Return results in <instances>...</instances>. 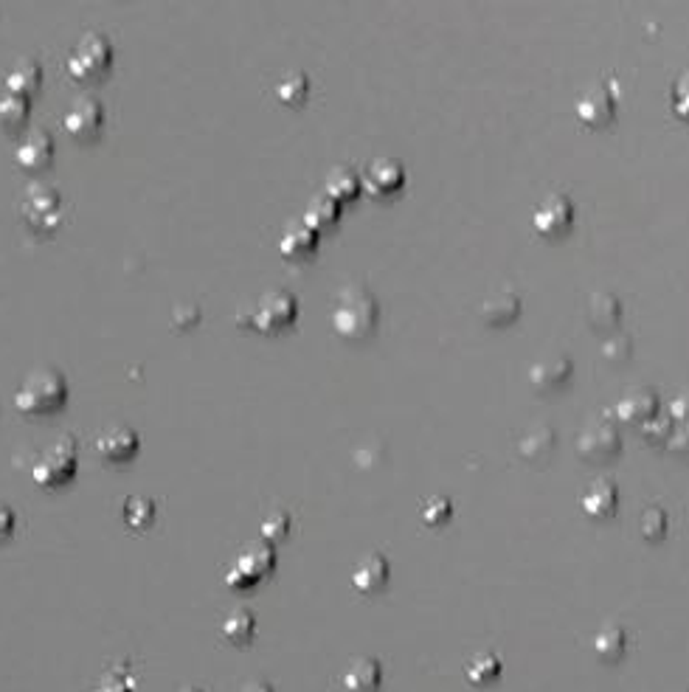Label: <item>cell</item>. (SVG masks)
Listing matches in <instances>:
<instances>
[{
  "mask_svg": "<svg viewBox=\"0 0 689 692\" xmlns=\"http://www.w3.org/2000/svg\"><path fill=\"white\" fill-rule=\"evenodd\" d=\"M332 330L338 332L344 341H369L380 324V304L375 293L363 282H349L338 290L335 304H332Z\"/></svg>",
  "mask_w": 689,
  "mask_h": 692,
  "instance_id": "cell-1",
  "label": "cell"
},
{
  "mask_svg": "<svg viewBox=\"0 0 689 692\" xmlns=\"http://www.w3.org/2000/svg\"><path fill=\"white\" fill-rule=\"evenodd\" d=\"M68 403V380L54 366L31 369L15 394V406L26 417H51Z\"/></svg>",
  "mask_w": 689,
  "mask_h": 692,
  "instance_id": "cell-2",
  "label": "cell"
},
{
  "mask_svg": "<svg viewBox=\"0 0 689 692\" xmlns=\"http://www.w3.org/2000/svg\"><path fill=\"white\" fill-rule=\"evenodd\" d=\"M20 220L26 223L29 231L40 234V237H51L65 220L62 211V195L54 186H43V183H31L23 192L20 200Z\"/></svg>",
  "mask_w": 689,
  "mask_h": 692,
  "instance_id": "cell-3",
  "label": "cell"
},
{
  "mask_svg": "<svg viewBox=\"0 0 689 692\" xmlns=\"http://www.w3.org/2000/svg\"><path fill=\"white\" fill-rule=\"evenodd\" d=\"M76 470H79L76 442L71 437H62L37 456V462L31 465V482L43 490H57L74 479Z\"/></svg>",
  "mask_w": 689,
  "mask_h": 692,
  "instance_id": "cell-4",
  "label": "cell"
},
{
  "mask_svg": "<svg viewBox=\"0 0 689 692\" xmlns=\"http://www.w3.org/2000/svg\"><path fill=\"white\" fill-rule=\"evenodd\" d=\"M110 65H113V43L105 34L90 31L76 43L65 68L74 82H96L110 71Z\"/></svg>",
  "mask_w": 689,
  "mask_h": 692,
  "instance_id": "cell-5",
  "label": "cell"
},
{
  "mask_svg": "<svg viewBox=\"0 0 689 692\" xmlns=\"http://www.w3.org/2000/svg\"><path fill=\"white\" fill-rule=\"evenodd\" d=\"M577 453L585 462H611L622 453V431L611 414H594L577 434Z\"/></svg>",
  "mask_w": 689,
  "mask_h": 692,
  "instance_id": "cell-6",
  "label": "cell"
},
{
  "mask_svg": "<svg viewBox=\"0 0 689 692\" xmlns=\"http://www.w3.org/2000/svg\"><path fill=\"white\" fill-rule=\"evenodd\" d=\"M296 316H299V301H296L293 293H287V290H268V293L259 296L254 310L248 313V318H245L248 324L245 327L262 332V335H273V332L293 327Z\"/></svg>",
  "mask_w": 689,
  "mask_h": 692,
  "instance_id": "cell-7",
  "label": "cell"
},
{
  "mask_svg": "<svg viewBox=\"0 0 689 692\" xmlns=\"http://www.w3.org/2000/svg\"><path fill=\"white\" fill-rule=\"evenodd\" d=\"M276 566V552L270 543H248L240 555L234 557L231 569L225 572V586L234 591H245V588L256 586L262 577H268Z\"/></svg>",
  "mask_w": 689,
  "mask_h": 692,
  "instance_id": "cell-8",
  "label": "cell"
},
{
  "mask_svg": "<svg viewBox=\"0 0 689 692\" xmlns=\"http://www.w3.org/2000/svg\"><path fill=\"white\" fill-rule=\"evenodd\" d=\"M574 217H577L574 200L566 192H552L532 211V228L543 240H563L574 226Z\"/></svg>",
  "mask_w": 689,
  "mask_h": 692,
  "instance_id": "cell-9",
  "label": "cell"
},
{
  "mask_svg": "<svg viewBox=\"0 0 689 692\" xmlns=\"http://www.w3.org/2000/svg\"><path fill=\"white\" fill-rule=\"evenodd\" d=\"M616 110H619V99H616L614 79H602L597 85H591L574 105L577 121L588 130L608 127L616 119Z\"/></svg>",
  "mask_w": 689,
  "mask_h": 692,
  "instance_id": "cell-10",
  "label": "cell"
},
{
  "mask_svg": "<svg viewBox=\"0 0 689 692\" xmlns=\"http://www.w3.org/2000/svg\"><path fill=\"white\" fill-rule=\"evenodd\" d=\"M405 186V166L397 158H377L363 169L360 175V189H366L377 200H389L400 195Z\"/></svg>",
  "mask_w": 689,
  "mask_h": 692,
  "instance_id": "cell-11",
  "label": "cell"
},
{
  "mask_svg": "<svg viewBox=\"0 0 689 692\" xmlns=\"http://www.w3.org/2000/svg\"><path fill=\"white\" fill-rule=\"evenodd\" d=\"M557 448V431L546 422H532L515 437V456L529 467H546Z\"/></svg>",
  "mask_w": 689,
  "mask_h": 692,
  "instance_id": "cell-12",
  "label": "cell"
},
{
  "mask_svg": "<svg viewBox=\"0 0 689 692\" xmlns=\"http://www.w3.org/2000/svg\"><path fill=\"white\" fill-rule=\"evenodd\" d=\"M102 127H105V107H102L99 99H93V96L76 99L74 105L68 107V113H65V133L74 138V141L88 144V141H93V138L102 133Z\"/></svg>",
  "mask_w": 689,
  "mask_h": 692,
  "instance_id": "cell-13",
  "label": "cell"
},
{
  "mask_svg": "<svg viewBox=\"0 0 689 692\" xmlns=\"http://www.w3.org/2000/svg\"><path fill=\"white\" fill-rule=\"evenodd\" d=\"M521 296L512 287H495L479 304V318L487 327H510L521 318Z\"/></svg>",
  "mask_w": 689,
  "mask_h": 692,
  "instance_id": "cell-14",
  "label": "cell"
},
{
  "mask_svg": "<svg viewBox=\"0 0 689 692\" xmlns=\"http://www.w3.org/2000/svg\"><path fill=\"white\" fill-rule=\"evenodd\" d=\"M571 375H574V363L566 355H546L529 366V383L532 389L540 394L560 392L563 386H569Z\"/></svg>",
  "mask_w": 689,
  "mask_h": 692,
  "instance_id": "cell-15",
  "label": "cell"
},
{
  "mask_svg": "<svg viewBox=\"0 0 689 692\" xmlns=\"http://www.w3.org/2000/svg\"><path fill=\"white\" fill-rule=\"evenodd\" d=\"M54 136L48 130H29L23 141L17 144L15 164L23 172H45L48 166L54 164Z\"/></svg>",
  "mask_w": 689,
  "mask_h": 692,
  "instance_id": "cell-16",
  "label": "cell"
},
{
  "mask_svg": "<svg viewBox=\"0 0 689 692\" xmlns=\"http://www.w3.org/2000/svg\"><path fill=\"white\" fill-rule=\"evenodd\" d=\"M141 448V437L138 431H133L130 425H113V428H105L99 439H96V453L110 462V465H121V462H130L135 459V453Z\"/></svg>",
  "mask_w": 689,
  "mask_h": 692,
  "instance_id": "cell-17",
  "label": "cell"
},
{
  "mask_svg": "<svg viewBox=\"0 0 689 692\" xmlns=\"http://www.w3.org/2000/svg\"><path fill=\"white\" fill-rule=\"evenodd\" d=\"M656 414H661V400L653 389H628L614 406L616 420L633 422V425H645Z\"/></svg>",
  "mask_w": 689,
  "mask_h": 692,
  "instance_id": "cell-18",
  "label": "cell"
},
{
  "mask_svg": "<svg viewBox=\"0 0 689 692\" xmlns=\"http://www.w3.org/2000/svg\"><path fill=\"white\" fill-rule=\"evenodd\" d=\"M585 324L594 332H611L622 324V301L608 290L591 293L585 301Z\"/></svg>",
  "mask_w": 689,
  "mask_h": 692,
  "instance_id": "cell-19",
  "label": "cell"
},
{
  "mask_svg": "<svg viewBox=\"0 0 689 692\" xmlns=\"http://www.w3.org/2000/svg\"><path fill=\"white\" fill-rule=\"evenodd\" d=\"M580 507L588 518H597V521L614 518L616 507H619V487H616L614 479H608V476L594 479L580 496Z\"/></svg>",
  "mask_w": 689,
  "mask_h": 692,
  "instance_id": "cell-20",
  "label": "cell"
},
{
  "mask_svg": "<svg viewBox=\"0 0 689 692\" xmlns=\"http://www.w3.org/2000/svg\"><path fill=\"white\" fill-rule=\"evenodd\" d=\"M389 577V560L380 555V552H372V555L360 557L358 566L352 569V586L358 588L360 594L369 597V594H377V591H383V588L389 586Z\"/></svg>",
  "mask_w": 689,
  "mask_h": 692,
  "instance_id": "cell-21",
  "label": "cell"
},
{
  "mask_svg": "<svg viewBox=\"0 0 689 692\" xmlns=\"http://www.w3.org/2000/svg\"><path fill=\"white\" fill-rule=\"evenodd\" d=\"M315 251H318V231L307 226L304 220H296L282 231V240H279V254L290 259V262H304V259H313Z\"/></svg>",
  "mask_w": 689,
  "mask_h": 692,
  "instance_id": "cell-22",
  "label": "cell"
},
{
  "mask_svg": "<svg viewBox=\"0 0 689 692\" xmlns=\"http://www.w3.org/2000/svg\"><path fill=\"white\" fill-rule=\"evenodd\" d=\"M40 85H43V68L34 60H20L9 68V74L3 79L6 93H15V96H23V99H31L34 93L40 91Z\"/></svg>",
  "mask_w": 689,
  "mask_h": 692,
  "instance_id": "cell-23",
  "label": "cell"
},
{
  "mask_svg": "<svg viewBox=\"0 0 689 692\" xmlns=\"http://www.w3.org/2000/svg\"><path fill=\"white\" fill-rule=\"evenodd\" d=\"M383 681V670L375 659L360 656L355 662L346 667L344 673V690L346 692H377Z\"/></svg>",
  "mask_w": 689,
  "mask_h": 692,
  "instance_id": "cell-24",
  "label": "cell"
},
{
  "mask_svg": "<svg viewBox=\"0 0 689 692\" xmlns=\"http://www.w3.org/2000/svg\"><path fill=\"white\" fill-rule=\"evenodd\" d=\"M273 93L285 107H304L307 105V96H310V76L304 71H290L276 82Z\"/></svg>",
  "mask_w": 689,
  "mask_h": 692,
  "instance_id": "cell-25",
  "label": "cell"
},
{
  "mask_svg": "<svg viewBox=\"0 0 689 692\" xmlns=\"http://www.w3.org/2000/svg\"><path fill=\"white\" fill-rule=\"evenodd\" d=\"M324 195L332 197L335 203L355 200L360 195V178L349 166H335L324 181Z\"/></svg>",
  "mask_w": 689,
  "mask_h": 692,
  "instance_id": "cell-26",
  "label": "cell"
},
{
  "mask_svg": "<svg viewBox=\"0 0 689 692\" xmlns=\"http://www.w3.org/2000/svg\"><path fill=\"white\" fill-rule=\"evenodd\" d=\"M155 515H158V507H155V501L147 496H127L124 498V510H121V518H124V524L130 529H135V532H144V529L152 527V521H155Z\"/></svg>",
  "mask_w": 689,
  "mask_h": 692,
  "instance_id": "cell-27",
  "label": "cell"
},
{
  "mask_svg": "<svg viewBox=\"0 0 689 692\" xmlns=\"http://www.w3.org/2000/svg\"><path fill=\"white\" fill-rule=\"evenodd\" d=\"M338 220H341V203H335V200L327 195L313 197L310 206L304 209V223L313 228V231L332 228Z\"/></svg>",
  "mask_w": 689,
  "mask_h": 692,
  "instance_id": "cell-28",
  "label": "cell"
},
{
  "mask_svg": "<svg viewBox=\"0 0 689 692\" xmlns=\"http://www.w3.org/2000/svg\"><path fill=\"white\" fill-rule=\"evenodd\" d=\"M625 647H628V633L619 625H605L597 636H594V650L597 656L605 659V662H616L625 656Z\"/></svg>",
  "mask_w": 689,
  "mask_h": 692,
  "instance_id": "cell-29",
  "label": "cell"
},
{
  "mask_svg": "<svg viewBox=\"0 0 689 692\" xmlns=\"http://www.w3.org/2000/svg\"><path fill=\"white\" fill-rule=\"evenodd\" d=\"M31 113V99H23V96H15V93H3L0 96V124L15 133V130H23L26 121H29Z\"/></svg>",
  "mask_w": 689,
  "mask_h": 692,
  "instance_id": "cell-30",
  "label": "cell"
},
{
  "mask_svg": "<svg viewBox=\"0 0 689 692\" xmlns=\"http://www.w3.org/2000/svg\"><path fill=\"white\" fill-rule=\"evenodd\" d=\"M256 633V617L248 611V608H237V611H231L228 617L223 619V636L228 639V642H234V645H245V642H251Z\"/></svg>",
  "mask_w": 689,
  "mask_h": 692,
  "instance_id": "cell-31",
  "label": "cell"
},
{
  "mask_svg": "<svg viewBox=\"0 0 689 692\" xmlns=\"http://www.w3.org/2000/svg\"><path fill=\"white\" fill-rule=\"evenodd\" d=\"M467 681L473 684H490L495 678L501 676V659L495 656L493 650H484V653H476L465 667Z\"/></svg>",
  "mask_w": 689,
  "mask_h": 692,
  "instance_id": "cell-32",
  "label": "cell"
},
{
  "mask_svg": "<svg viewBox=\"0 0 689 692\" xmlns=\"http://www.w3.org/2000/svg\"><path fill=\"white\" fill-rule=\"evenodd\" d=\"M453 518V501L448 496H431L422 501L420 521L428 529H439Z\"/></svg>",
  "mask_w": 689,
  "mask_h": 692,
  "instance_id": "cell-33",
  "label": "cell"
},
{
  "mask_svg": "<svg viewBox=\"0 0 689 692\" xmlns=\"http://www.w3.org/2000/svg\"><path fill=\"white\" fill-rule=\"evenodd\" d=\"M667 512L661 510L659 504H650L645 512H642V518H639V532H642V538H645L647 543H659L664 535H667Z\"/></svg>",
  "mask_w": 689,
  "mask_h": 692,
  "instance_id": "cell-34",
  "label": "cell"
},
{
  "mask_svg": "<svg viewBox=\"0 0 689 692\" xmlns=\"http://www.w3.org/2000/svg\"><path fill=\"white\" fill-rule=\"evenodd\" d=\"M600 355L602 361L611 363V366L625 363L630 355H633V338H630L628 332H616V335H611V338L600 346Z\"/></svg>",
  "mask_w": 689,
  "mask_h": 692,
  "instance_id": "cell-35",
  "label": "cell"
},
{
  "mask_svg": "<svg viewBox=\"0 0 689 692\" xmlns=\"http://www.w3.org/2000/svg\"><path fill=\"white\" fill-rule=\"evenodd\" d=\"M290 527H293L290 515H287L285 510H273L270 515L262 518L259 532H262L265 543H276V541H285L287 535H290Z\"/></svg>",
  "mask_w": 689,
  "mask_h": 692,
  "instance_id": "cell-36",
  "label": "cell"
},
{
  "mask_svg": "<svg viewBox=\"0 0 689 692\" xmlns=\"http://www.w3.org/2000/svg\"><path fill=\"white\" fill-rule=\"evenodd\" d=\"M93 692H135V678L124 667H116L96 681Z\"/></svg>",
  "mask_w": 689,
  "mask_h": 692,
  "instance_id": "cell-37",
  "label": "cell"
},
{
  "mask_svg": "<svg viewBox=\"0 0 689 692\" xmlns=\"http://www.w3.org/2000/svg\"><path fill=\"white\" fill-rule=\"evenodd\" d=\"M673 425L675 422L670 420V414H667V417H664V414H656L653 420L642 425V431H645L647 442H661V445H664L667 437L673 434Z\"/></svg>",
  "mask_w": 689,
  "mask_h": 692,
  "instance_id": "cell-38",
  "label": "cell"
},
{
  "mask_svg": "<svg viewBox=\"0 0 689 692\" xmlns=\"http://www.w3.org/2000/svg\"><path fill=\"white\" fill-rule=\"evenodd\" d=\"M673 110L681 119H689V74L678 76L673 85Z\"/></svg>",
  "mask_w": 689,
  "mask_h": 692,
  "instance_id": "cell-39",
  "label": "cell"
},
{
  "mask_svg": "<svg viewBox=\"0 0 689 692\" xmlns=\"http://www.w3.org/2000/svg\"><path fill=\"white\" fill-rule=\"evenodd\" d=\"M667 411H670V420H681V422H689V386H684V389H678V392L670 397V403H667Z\"/></svg>",
  "mask_w": 689,
  "mask_h": 692,
  "instance_id": "cell-40",
  "label": "cell"
},
{
  "mask_svg": "<svg viewBox=\"0 0 689 692\" xmlns=\"http://www.w3.org/2000/svg\"><path fill=\"white\" fill-rule=\"evenodd\" d=\"M664 448L670 453H689V422L673 425V434L667 437Z\"/></svg>",
  "mask_w": 689,
  "mask_h": 692,
  "instance_id": "cell-41",
  "label": "cell"
},
{
  "mask_svg": "<svg viewBox=\"0 0 689 692\" xmlns=\"http://www.w3.org/2000/svg\"><path fill=\"white\" fill-rule=\"evenodd\" d=\"M12 532H15V512L12 507L0 504V541H6Z\"/></svg>",
  "mask_w": 689,
  "mask_h": 692,
  "instance_id": "cell-42",
  "label": "cell"
},
{
  "mask_svg": "<svg viewBox=\"0 0 689 692\" xmlns=\"http://www.w3.org/2000/svg\"><path fill=\"white\" fill-rule=\"evenodd\" d=\"M240 692H273V687H270L268 681H251V684H245Z\"/></svg>",
  "mask_w": 689,
  "mask_h": 692,
  "instance_id": "cell-43",
  "label": "cell"
},
{
  "mask_svg": "<svg viewBox=\"0 0 689 692\" xmlns=\"http://www.w3.org/2000/svg\"><path fill=\"white\" fill-rule=\"evenodd\" d=\"M183 692H203V690H183Z\"/></svg>",
  "mask_w": 689,
  "mask_h": 692,
  "instance_id": "cell-44",
  "label": "cell"
}]
</instances>
